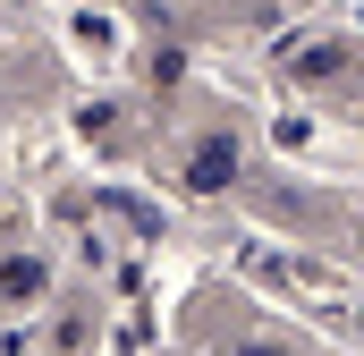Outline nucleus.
I'll list each match as a JSON object with an SVG mask.
<instances>
[{
    "label": "nucleus",
    "mask_w": 364,
    "mask_h": 356,
    "mask_svg": "<svg viewBox=\"0 0 364 356\" xmlns=\"http://www.w3.org/2000/svg\"><path fill=\"white\" fill-rule=\"evenodd\" d=\"M229 170H237V145L229 136H203L195 162H186V187H229Z\"/></svg>",
    "instance_id": "f257e3e1"
},
{
    "label": "nucleus",
    "mask_w": 364,
    "mask_h": 356,
    "mask_svg": "<svg viewBox=\"0 0 364 356\" xmlns=\"http://www.w3.org/2000/svg\"><path fill=\"white\" fill-rule=\"evenodd\" d=\"M0 288H9V297H17V288L34 297V288H43V263H34V255H26V263H0Z\"/></svg>",
    "instance_id": "f03ea898"
},
{
    "label": "nucleus",
    "mask_w": 364,
    "mask_h": 356,
    "mask_svg": "<svg viewBox=\"0 0 364 356\" xmlns=\"http://www.w3.org/2000/svg\"><path fill=\"white\" fill-rule=\"evenodd\" d=\"M237 356H279V348H237Z\"/></svg>",
    "instance_id": "7ed1b4c3"
}]
</instances>
